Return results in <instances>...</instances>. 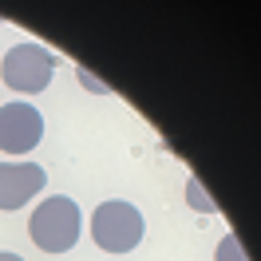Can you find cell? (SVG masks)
Listing matches in <instances>:
<instances>
[{
	"mask_svg": "<svg viewBox=\"0 0 261 261\" xmlns=\"http://www.w3.org/2000/svg\"><path fill=\"white\" fill-rule=\"evenodd\" d=\"M190 198H194V210H206V214H210V210H218L210 198L202 194V186H198V182H190Z\"/></svg>",
	"mask_w": 261,
	"mask_h": 261,
	"instance_id": "obj_7",
	"label": "cell"
},
{
	"mask_svg": "<svg viewBox=\"0 0 261 261\" xmlns=\"http://www.w3.org/2000/svg\"><path fill=\"white\" fill-rule=\"evenodd\" d=\"M51 71H56V56L48 48H40V44H16V48H8L4 64H0L4 83L12 91H20V95L44 91L51 83Z\"/></svg>",
	"mask_w": 261,
	"mask_h": 261,
	"instance_id": "obj_3",
	"label": "cell"
},
{
	"mask_svg": "<svg viewBox=\"0 0 261 261\" xmlns=\"http://www.w3.org/2000/svg\"><path fill=\"white\" fill-rule=\"evenodd\" d=\"M44 166L36 163H0V210H20L44 190Z\"/></svg>",
	"mask_w": 261,
	"mask_h": 261,
	"instance_id": "obj_5",
	"label": "cell"
},
{
	"mask_svg": "<svg viewBox=\"0 0 261 261\" xmlns=\"http://www.w3.org/2000/svg\"><path fill=\"white\" fill-rule=\"evenodd\" d=\"M44 139V115L32 103H4L0 107V150L4 154H28Z\"/></svg>",
	"mask_w": 261,
	"mask_h": 261,
	"instance_id": "obj_4",
	"label": "cell"
},
{
	"mask_svg": "<svg viewBox=\"0 0 261 261\" xmlns=\"http://www.w3.org/2000/svg\"><path fill=\"white\" fill-rule=\"evenodd\" d=\"M0 261H24V257H16V253H0Z\"/></svg>",
	"mask_w": 261,
	"mask_h": 261,
	"instance_id": "obj_8",
	"label": "cell"
},
{
	"mask_svg": "<svg viewBox=\"0 0 261 261\" xmlns=\"http://www.w3.org/2000/svg\"><path fill=\"white\" fill-rule=\"evenodd\" d=\"M80 229H83V214L64 194L44 198L32 210V222H28V233H32V242L44 253H67L71 245L80 242Z\"/></svg>",
	"mask_w": 261,
	"mask_h": 261,
	"instance_id": "obj_1",
	"label": "cell"
},
{
	"mask_svg": "<svg viewBox=\"0 0 261 261\" xmlns=\"http://www.w3.org/2000/svg\"><path fill=\"white\" fill-rule=\"evenodd\" d=\"M214 261H249V253H245V245L233 238V233H226L222 242H218V253H214Z\"/></svg>",
	"mask_w": 261,
	"mask_h": 261,
	"instance_id": "obj_6",
	"label": "cell"
},
{
	"mask_svg": "<svg viewBox=\"0 0 261 261\" xmlns=\"http://www.w3.org/2000/svg\"><path fill=\"white\" fill-rule=\"evenodd\" d=\"M143 229H147L143 214L135 210L130 202H119V198L95 206V214H91V238L107 253H130L135 245L143 242Z\"/></svg>",
	"mask_w": 261,
	"mask_h": 261,
	"instance_id": "obj_2",
	"label": "cell"
}]
</instances>
